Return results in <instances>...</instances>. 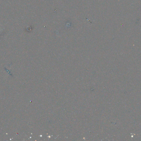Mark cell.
Wrapping results in <instances>:
<instances>
[]
</instances>
